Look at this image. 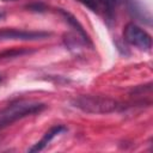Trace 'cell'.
<instances>
[{
    "label": "cell",
    "mask_w": 153,
    "mask_h": 153,
    "mask_svg": "<svg viewBox=\"0 0 153 153\" xmlns=\"http://www.w3.org/2000/svg\"><path fill=\"white\" fill-rule=\"evenodd\" d=\"M45 106L47 105L44 103L26 99H20L10 103L0 110V130L22 118L39 114L45 109Z\"/></svg>",
    "instance_id": "1"
},
{
    "label": "cell",
    "mask_w": 153,
    "mask_h": 153,
    "mask_svg": "<svg viewBox=\"0 0 153 153\" xmlns=\"http://www.w3.org/2000/svg\"><path fill=\"white\" fill-rule=\"evenodd\" d=\"M72 104L86 114H110L120 109V103L106 96L84 94L74 98Z\"/></svg>",
    "instance_id": "2"
},
{
    "label": "cell",
    "mask_w": 153,
    "mask_h": 153,
    "mask_svg": "<svg viewBox=\"0 0 153 153\" xmlns=\"http://www.w3.org/2000/svg\"><path fill=\"white\" fill-rule=\"evenodd\" d=\"M123 37L124 41L128 42L129 44L137 47L143 50H149L152 48V37L151 35L141 29L139 25L134 23H128L124 26L123 30Z\"/></svg>",
    "instance_id": "3"
},
{
    "label": "cell",
    "mask_w": 153,
    "mask_h": 153,
    "mask_svg": "<svg viewBox=\"0 0 153 153\" xmlns=\"http://www.w3.org/2000/svg\"><path fill=\"white\" fill-rule=\"evenodd\" d=\"M51 33L47 31H35V30H22V29H2L0 30V42L1 41H35L49 37Z\"/></svg>",
    "instance_id": "4"
},
{
    "label": "cell",
    "mask_w": 153,
    "mask_h": 153,
    "mask_svg": "<svg viewBox=\"0 0 153 153\" xmlns=\"http://www.w3.org/2000/svg\"><path fill=\"white\" fill-rule=\"evenodd\" d=\"M66 130H67V128H66L65 126H62V124H57V126L51 127L48 131H45V134L43 135V137H42L38 142H36L32 147H30L27 151H29V152H39V151L44 149V147H47V145H48L54 137H56L57 135L62 134V133L66 131Z\"/></svg>",
    "instance_id": "5"
},
{
    "label": "cell",
    "mask_w": 153,
    "mask_h": 153,
    "mask_svg": "<svg viewBox=\"0 0 153 153\" xmlns=\"http://www.w3.org/2000/svg\"><path fill=\"white\" fill-rule=\"evenodd\" d=\"M60 13L62 14V17L65 18V20L67 22V23H69L71 24V26H73L76 31H78V33L79 35H81L82 36V39L85 41V42H88L90 39H88V36H87V33L85 32V30H84V27L81 26V24L76 20V18L74 17V16H72L71 13H68V12H66V11H63L62 8H60Z\"/></svg>",
    "instance_id": "6"
},
{
    "label": "cell",
    "mask_w": 153,
    "mask_h": 153,
    "mask_svg": "<svg viewBox=\"0 0 153 153\" xmlns=\"http://www.w3.org/2000/svg\"><path fill=\"white\" fill-rule=\"evenodd\" d=\"M31 50L26 48H13L8 50H2L0 51V60H7V59H13V57H19L25 54H30Z\"/></svg>",
    "instance_id": "7"
},
{
    "label": "cell",
    "mask_w": 153,
    "mask_h": 153,
    "mask_svg": "<svg viewBox=\"0 0 153 153\" xmlns=\"http://www.w3.org/2000/svg\"><path fill=\"white\" fill-rule=\"evenodd\" d=\"M97 1H98V5L104 8L106 18L108 19H112L118 0H97Z\"/></svg>",
    "instance_id": "8"
},
{
    "label": "cell",
    "mask_w": 153,
    "mask_h": 153,
    "mask_svg": "<svg viewBox=\"0 0 153 153\" xmlns=\"http://www.w3.org/2000/svg\"><path fill=\"white\" fill-rule=\"evenodd\" d=\"M76 1H79L80 4H82L85 7H87L88 10H91L93 12H97L99 10V5H98L97 0H76Z\"/></svg>",
    "instance_id": "9"
},
{
    "label": "cell",
    "mask_w": 153,
    "mask_h": 153,
    "mask_svg": "<svg viewBox=\"0 0 153 153\" xmlns=\"http://www.w3.org/2000/svg\"><path fill=\"white\" fill-rule=\"evenodd\" d=\"M1 1H5V2H7V1H16V0H1Z\"/></svg>",
    "instance_id": "10"
},
{
    "label": "cell",
    "mask_w": 153,
    "mask_h": 153,
    "mask_svg": "<svg viewBox=\"0 0 153 153\" xmlns=\"http://www.w3.org/2000/svg\"><path fill=\"white\" fill-rule=\"evenodd\" d=\"M1 17H2V14H1V13H0V19H1Z\"/></svg>",
    "instance_id": "11"
}]
</instances>
